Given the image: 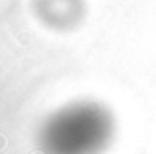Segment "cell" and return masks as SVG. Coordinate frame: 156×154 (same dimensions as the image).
I'll return each mask as SVG.
<instances>
[{
    "mask_svg": "<svg viewBox=\"0 0 156 154\" xmlns=\"http://www.w3.org/2000/svg\"><path fill=\"white\" fill-rule=\"evenodd\" d=\"M113 136V113L95 101H77L44 121L38 148L42 154H103Z\"/></svg>",
    "mask_w": 156,
    "mask_h": 154,
    "instance_id": "6da1fadb",
    "label": "cell"
},
{
    "mask_svg": "<svg viewBox=\"0 0 156 154\" xmlns=\"http://www.w3.org/2000/svg\"><path fill=\"white\" fill-rule=\"evenodd\" d=\"M38 12L48 26L65 30L79 20L83 6L81 0H40Z\"/></svg>",
    "mask_w": 156,
    "mask_h": 154,
    "instance_id": "7a4b0ae2",
    "label": "cell"
}]
</instances>
